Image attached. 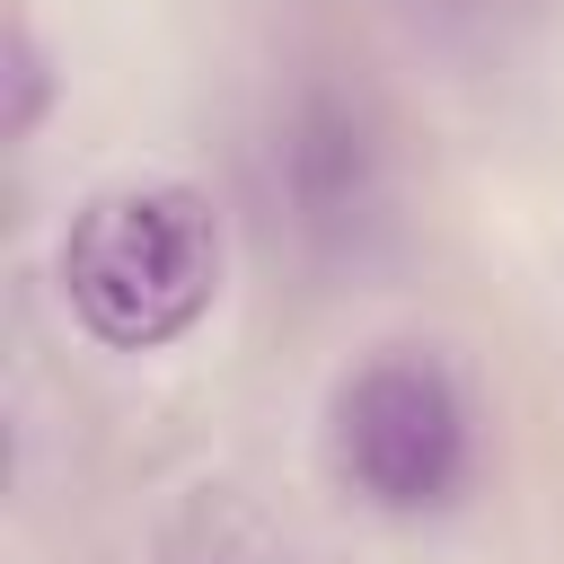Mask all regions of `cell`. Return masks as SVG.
I'll return each instance as SVG.
<instances>
[{
    "label": "cell",
    "instance_id": "cell-1",
    "mask_svg": "<svg viewBox=\"0 0 564 564\" xmlns=\"http://www.w3.org/2000/svg\"><path fill=\"white\" fill-rule=\"evenodd\" d=\"M229 282V229L203 185L185 176H123L97 185L53 238V291L70 326L106 352H167L185 344Z\"/></svg>",
    "mask_w": 564,
    "mask_h": 564
},
{
    "label": "cell",
    "instance_id": "cell-2",
    "mask_svg": "<svg viewBox=\"0 0 564 564\" xmlns=\"http://www.w3.org/2000/svg\"><path fill=\"white\" fill-rule=\"evenodd\" d=\"M317 449L344 502L423 529L467 511L485 476V405L441 344H370L352 370H335Z\"/></svg>",
    "mask_w": 564,
    "mask_h": 564
},
{
    "label": "cell",
    "instance_id": "cell-3",
    "mask_svg": "<svg viewBox=\"0 0 564 564\" xmlns=\"http://www.w3.org/2000/svg\"><path fill=\"white\" fill-rule=\"evenodd\" d=\"M264 194L317 264H370L397 238V150L379 115L326 79L282 97L264 132Z\"/></svg>",
    "mask_w": 564,
    "mask_h": 564
},
{
    "label": "cell",
    "instance_id": "cell-4",
    "mask_svg": "<svg viewBox=\"0 0 564 564\" xmlns=\"http://www.w3.org/2000/svg\"><path fill=\"white\" fill-rule=\"evenodd\" d=\"M388 9H397L405 35H423L432 53L485 62V53H511L520 35H538L564 0H388Z\"/></svg>",
    "mask_w": 564,
    "mask_h": 564
},
{
    "label": "cell",
    "instance_id": "cell-5",
    "mask_svg": "<svg viewBox=\"0 0 564 564\" xmlns=\"http://www.w3.org/2000/svg\"><path fill=\"white\" fill-rule=\"evenodd\" d=\"M53 106H62V62H53L44 26L26 18V0H9V18H0V132L26 150L53 123Z\"/></svg>",
    "mask_w": 564,
    "mask_h": 564
}]
</instances>
